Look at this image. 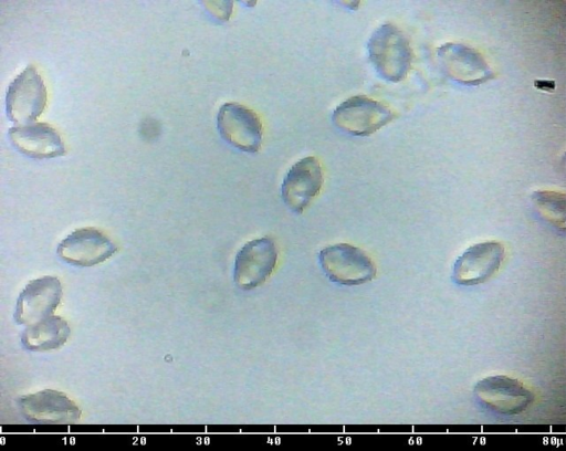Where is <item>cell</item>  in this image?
<instances>
[{
	"instance_id": "obj_4",
	"label": "cell",
	"mask_w": 566,
	"mask_h": 451,
	"mask_svg": "<svg viewBox=\"0 0 566 451\" xmlns=\"http://www.w3.org/2000/svg\"><path fill=\"white\" fill-rule=\"evenodd\" d=\"M46 87L33 65L27 66L10 83L6 95L8 118L18 125L31 124L44 111Z\"/></svg>"
},
{
	"instance_id": "obj_6",
	"label": "cell",
	"mask_w": 566,
	"mask_h": 451,
	"mask_svg": "<svg viewBox=\"0 0 566 451\" xmlns=\"http://www.w3.org/2000/svg\"><path fill=\"white\" fill-rule=\"evenodd\" d=\"M217 126L221 137L231 146L256 153L262 144L263 128L259 116L239 103H224L217 115Z\"/></svg>"
},
{
	"instance_id": "obj_13",
	"label": "cell",
	"mask_w": 566,
	"mask_h": 451,
	"mask_svg": "<svg viewBox=\"0 0 566 451\" xmlns=\"http://www.w3.org/2000/svg\"><path fill=\"white\" fill-rule=\"evenodd\" d=\"M437 55L446 74L462 84H479L489 80L492 72L483 56L461 43H444Z\"/></svg>"
},
{
	"instance_id": "obj_2",
	"label": "cell",
	"mask_w": 566,
	"mask_h": 451,
	"mask_svg": "<svg viewBox=\"0 0 566 451\" xmlns=\"http://www.w3.org/2000/svg\"><path fill=\"white\" fill-rule=\"evenodd\" d=\"M319 264L327 277L342 285H360L376 276V265L359 248L337 243L321 250Z\"/></svg>"
},
{
	"instance_id": "obj_8",
	"label": "cell",
	"mask_w": 566,
	"mask_h": 451,
	"mask_svg": "<svg viewBox=\"0 0 566 451\" xmlns=\"http://www.w3.org/2000/svg\"><path fill=\"white\" fill-rule=\"evenodd\" d=\"M23 417L30 422L70 424L81 419L80 408L63 392L45 389L18 399Z\"/></svg>"
},
{
	"instance_id": "obj_7",
	"label": "cell",
	"mask_w": 566,
	"mask_h": 451,
	"mask_svg": "<svg viewBox=\"0 0 566 451\" xmlns=\"http://www.w3.org/2000/svg\"><path fill=\"white\" fill-rule=\"evenodd\" d=\"M475 397L486 408L502 415H518L533 402V394L517 379L490 376L474 387Z\"/></svg>"
},
{
	"instance_id": "obj_5",
	"label": "cell",
	"mask_w": 566,
	"mask_h": 451,
	"mask_svg": "<svg viewBox=\"0 0 566 451\" xmlns=\"http://www.w3.org/2000/svg\"><path fill=\"white\" fill-rule=\"evenodd\" d=\"M277 248L270 237L247 242L234 261L233 279L241 290H252L263 284L277 262Z\"/></svg>"
},
{
	"instance_id": "obj_9",
	"label": "cell",
	"mask_w": 566,
	"mask_h": 451,
	"mask_svg": "<svg viewBox=\"0 0 566 451\" xmlns=\"http://www.w3.org/2000/svg\"><path fill=\"white\" fill-rule=\"evenodd\" d=\"M57 255L76 266H93L106 261L116 252L115 243L96 228H81L64 238Z\"/></svg>"
},
{
	"instance_id": "obj_16",
	"label": "cell",
	"mask_w": 566,
	"mask_h": 451,
	"mask_svg": "<svg viewBox=\"0 0 566 451\" xmlns=\"http://www.w3.org/2000/svg\"><path fill=\"white\" fill-rule=\"evenodd\" d=\"M533 200L539 212L555 227L565 228V196L556 191H536Z\"/></svg>"
},
{
	"instance_id": "obj_14",
	"label": "cell",
	"mask_w": 566,
	"mask_h": 451,
	"mask_svg": "<svg viewBox=\"0 0 566 451\" xmlns=\"http://www.w3.org/2000/svg\"><path fill=\"white\" fill-rule=\"evenodd\" d=\"M8 135L12 146L28 157L48 159L65 154L62 137L46 123L18 125L11 127Z\"/></svg>"
},
{
	"instance_id": "obj_11",
	"label": "cell",
	"mask_w": 566,
	"mask_h": 451,
	"mask_svg": "<svg viewBox=\"0 0 566 451\" xmlns=\"http://www.w3.org/2000/svg\"><path fill=\"white\" fill-rule=\"evenodd\" d=\"M323 185V171L314 156L296 161L286 172L281 195L286 207L295 213H302L319 193Z\"/></svg>"
},
{
	"instance_id": "obj_10",
	"label": "cell",
	"mask_w": 566,
	"mask_h": 451,
	"mask_svg": "<svg viewBox=\"0 0 566 451\" xmlns=\"http://www.w3.org/2000/svg\"><path fill=\"white\" fill-rule=\"evenodd\" d=\"M62 298V285L55 276L30 281L20 293L14 311L18 324L31 325L51 316Z\"/></svg>"
},
{
	"instance_id": "obj_15",
	"label": "cell",
	"mask_w": 566,
	"mask_h": 451,
	"mask_svg": "<svg viewBox=\"0 0 566 451\" xmlns=\"http://www.w3.org/2000/svg\"><path fill=\"white\" fill-rule=\"evenodd\" d=\"M70 333V326L64 318L51 315L28 325L21 335V343L28 350L46 352L63 346Z\"/></svg>"
},
{
	"instance_id": "obj_3",
	"label": "cell",
	"mask_w": 566,
	"mask_h": 451,
	"mask_svg": "<svg viewBox=\"0 0 566 451\" xmlns=\"http://www.w3.org/2000/svg\"><path fill=\"white\" fill-rule=\"evenodd\" d=\"M392 111L366 95H355L342 102L332 120L342 132L353 136H369L394 119Z\"/></svg>"
},
{
	"instance_id": "obj_1",
	"label": "cell",
	"mask_w": 566,
	"mask_h": 451,
	"mask_svg": "<svg viewBox=\"0 0 566 451\" xmlns=\"http://www.w3.org/2000/svg\"><path fill=\"white\" fill-rule=\"evenodd\" d=\"M369 60L376 72L389 82L402 81L412 61V51L408 38L395 24L379 25L367 43Z\"/></svg>"
},
{
	"instance_id": "obj_12",
	"label": "cell",
	"mask_w": 566,
	"mask_h": 451,
	"mask_svg": "<svg viewBox=\"0 0 566 451\" xmlns=\"http://www.w3.org/2000/svg\"><path fill=\"white\" fill-rule=\"evenodd\" d=\"M504 259V247L485 241L468 248L455 261L453 281L460 285H476L491 279Z\"/></svg>"
}]
</instances>
